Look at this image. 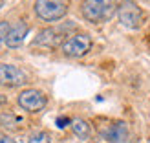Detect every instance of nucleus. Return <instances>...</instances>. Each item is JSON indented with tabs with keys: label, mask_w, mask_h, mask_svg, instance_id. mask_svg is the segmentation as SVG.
<instances>
[{
	"label": "nucleus",
	"mask_w": 150,
	"mask_h": 143,
	"mask_svg": "<svg viewBox=\"0 0 150 143\" xmlns=\"http://www.w3.org/2000/svg\"><path fill=\"white\" fill-rule=\"evenodd\" d=\"M70 127H71L73 134H75L77 138H81V139H88V138H90V134H92V127H90V123L84 121V119H81V117L71 119Z\"/></svg>",
	"instance_id": "nucleus-10"
},
{
	"label": "nucleus",
	"mask_w": 150,
	"mask_h": 143,
	"mask_svg": "<svg viewBox=\"0 0 150 143\" xmlns=\"http://www.w3.org/2000/svg\"><path fill=\"white\" fill-rule=\"evenodd\" d=\"M28 143H51V136L48 132H44V130H37V132H33L31 136H29Z\"/></svg>",
	"instance_id": "nucleus-12"
},
{
	"label": "nucleus",
	"mask_w": 150,
	"mask_h": 143,
	"mask_svg": "<svg viewBox=\"0 0 150 143\" xmlns=\"http://www.w3.org/2000/svg\"><path fill=\"white\" fill-rule=\"evenodd\" d=\"M17 103L22 110L29 112V114H37V112L44 110V107L48 105V97L37 88H26L18 94Z\"/></svg>",
	"instance_id": "nucleus-5"
},
{
	"label": "nucleus",
	"mask_w": 150,
	"mask_h": 143,
	"mask_svg": "<svg viewBox=\"0 0 150 143\" xmlns=\"http://www.w3.org/2000/svg\"><path fill=\"white\" fill-rule=\"evenodd\" d=\"M61 50L66 57H71V59L82 57L92 50V37L88 33H75L62 42Z\"/></svg>",
	"instance_id": "nucleus-4"
},
{
	"label": "nucleus",
	"mask_w": 150,
	"mask_h": 143,
	"mask_svg": "<svg viewBox=\"0 0 150 143\" xmlns=\"http://www.w3.org/2000/svg\"><path fill=\"white\" fill-rule=\"evenodd\" d=\"M117 0H82L81 13L92 24H103L117 13Z\"/></svg>",
	"instance_id": "nucleus-1"
},
{
	"label": "nucleus",
	"mask_w": 150,
	"mask_h": 143,
	"mask_svg": "<svg viewBox=\"0 0 150 143\" xmlns=\"http://www.w3.org/2000/svg\"><path fill=\"white\" fill-rule=\"evenodd\" d=\"M9 29H11L9 22H0V42H6L7 33H9Z\"/></svg>",
	"instance_id": "nucleus-13"
},
{
	"label": "nucleus",
	"mask_w": 150,
	"mask_h": 143,
	"mask_svg": "<svg viewBox=\"0 0 150 143\" xmlns=\"http://www.w3.org/2000/svg\"><path fill=\"white\" fill-rule=\"evenodd\" d=\"M4 101H6V99H4V97H2V95H0V105H2Z\"/></svg>",
	"instance_id": "nucleus-16"
},
{
	"label": "nucleus",
	"mask_w": 150,
	"mask_h": 143,
	"mask_svg": "<svg viewBox=\"0 0 150 143\" xmlns=\"http://www.w3.org/2000/svg\"><path fill=\"white\" fill-rule=\"evenodd\" d=\"M35 15L44 22H57L64 18L70 9V0H35Z\"/></svg>",
	"instance_id": "nucleus-2"
},
{
	"label": "nucleus",
	"mask_w": 150,
	"mask_h": 143,
	"mask_svg": "<svg viewBox=\"0 0 150 143\" xmlns=\"http://www.w3.org/2000/svg\"><path fill=\"white\" fill-rule=\"evenodd\" d=\"M28 33H29V26L26 24V22L20 20L15 26H11L9 33H7V39H6V44L9 48H20L22 44H24Z\"/></svg>",
	"instance_id": "nucleus-7"
},
{
	"label": "nucleus",
	"mask_w": 150,
	"mask_h": 143,
	"mask_svg": "<svg viewBox=\"0 0 150 143\" xmlns=\"http://www.w3.org/2000/svg\"><path fill=\"white\" fill-rule=\"evenodd\" d=\"M22 123H24V119H22L20 116L13 114V112H6V114H0V125L6 127V129H20Z\"/></svg>",
	"instance_id": "nucleus-11"
},
{
	"label": "nucleus",
	"mask_w": 150,
	"mask_h": 143,
	"mask_svg": "<svg viewBox=\"0 0 150 143\" xmlns=\"http://www.w3.org/2000/svg\"><path fill=\"white\" fill-rule=\"evenodd\" d=\"M62 39V31L57 28H48L42 29L39 33V37L35 39V44H40V46H55V44Z\"/></svg>",
	"instance_id": "nucleus-9"
},
{
	"label": "nucleus",
	"mask_w": 150,
	"mask_h": 143,
	"mask_svg": "<svg viewBox=\"0 0 150 143\" xmlns=\"http://www.w3.org/2000/svg\"><path fill=\"white\" fill-rule=\"evenodd\" d=\"M103 138L110 143H123L128 138V127L125 121H114L108 125V129L103 132Z\"/></svg>",
	"instance_id": "nucleus-8"
},
{
	"label": "nucleus",
	"mask_w": 150,
	"mask_h": 143,
	"mask_svg": "<svg viewBox=\"0 0 150 143\" xmlns=\"http://www.w3.org/2000/svg\"><path fill=\"white\" fill-rule=\"evenodd\" d=\"M28 83V73L15 64H0V85L17 88Z\"/></svg>",
	"instance_id": "nucleus-6"
},
{
	"label": "nucleus",
	"mask_w": 150,
	"mask_h": 143,
	"mask_svg": "<svg viewBox=\"0 0 150 143\" xmlns=\"http://www.w3.org/2000/svg\"><path fill=\"white\" fill-rule=\"evenodd\" d=\"M0 143H17L13 138H9L7 134H4V132H0Z\"/></svg>",
	"instance_id": "nucleus-14"
},
{
	"label": "nucleus",
	"mask_w": 150,
	"mask_h": 143,
	"mask_svg": "<svg viewBox=\"0 0 150 143\" xmlns=\"http://www.w3.org/2000/svg\"><path fill=\"white\" fill-rule=\"evenodd\" d=\"M117 18L125 28L139 29L145 24V11L139 7L136 0H123L117 7Z\"/></svg>",
	"instance_id": "nucleus-3"
},
{
	"label": "nucleus",
	"mask_w": 150,
	"mask_h": 143,
	"mask_svg": "<svg viewBox=\"0 0 150 143\" xmlns=\"http://www.w3.org/2000/svg\"><path fill=\"white\" fill-rule=\"evenodd\" d=\"M68 123H71L68 117H59V119H57V127H59V129H64Z\"/></svg>",
	"instance_id": "nucleus-15"
}]
</instances>
